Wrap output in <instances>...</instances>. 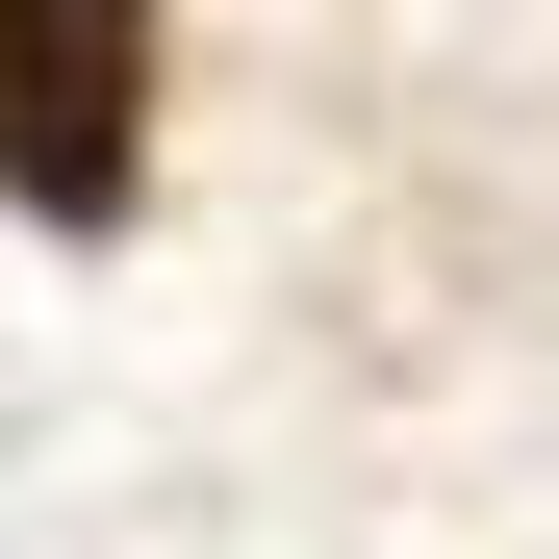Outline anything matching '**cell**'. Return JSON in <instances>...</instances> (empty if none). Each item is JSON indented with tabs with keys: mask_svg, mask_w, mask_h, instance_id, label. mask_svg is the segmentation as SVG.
Here are the masks:
<instances>
[{
	"mask_svg": "<svg viewBox=\"0 0 559 559\" xmlns=\"http://www.w3.org/2000/svg\"><path fill=\"white\" fill-rule=\"evenodd\" d=\"M153 153V26L128 0H26V51H0V178H26V229H103Z\"/></svg>",
	"mask_w": 559,
	"mask_h": 559,
	"instance_id": "obj_1",
	"label": "cell"
}]
</instances>
